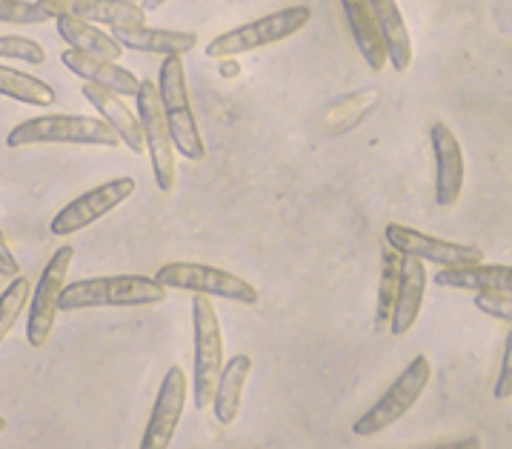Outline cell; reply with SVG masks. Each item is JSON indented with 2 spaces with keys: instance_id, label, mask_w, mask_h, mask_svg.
Instances as JSON below:
<instances>
[{
  "instance_id": "1",
  "label": "cell",
  "mask_w": 512,
  "mask_h": 449,
  "mask_svg": "<svg viewBox=\"0 0 512 449\" xmlns=\"http://www.w3.org/2000/svg\"><path fill=\"white\" fill-rule=\"evenodd\" d=\"M164 286L146 275H106V278H83L63 286L58 298V312L98 307H155L166 301Z\"/></svg>"
},
{
  "instance_id": "2",
  "label": "cell",
  "mask_w": 512,
  "mask_h": 449,
  "mask_svg": "<svg viewBox=\"0 0 512 449\" xmlns=\"http://www.w3.org/2000/svg\"><path fill=\"white\" fill-rule=\"evenodd\" d=\"M158 98H161V109H164L166 129L175 146V155H181L186 161H204L206 146L198 129V118L192 112V101H189V89H186V72L184 61L178 55L164 58L161 75H158Z\"/></svg>"
},
{
  "instance_id": "3",
  "label": "cell",
  "mask_w": 512,
  "mask_h": 449,
  "mask_svg": "<svg viewBox=\"0 0 512 449\" xmlns=\"http://www.w3.org/2000/svg\"><path fill=\"white\" fill-rule=\"evenodd\" d=\"M41 143H75V146H109L115 149L121 138L103 118L92 115H41L18 123L6 146L9 149H26V146H41Z\"/></svg>"
},
{
  "instance_id": "4",
  "label": "cell",
  "mask_w": 512,
  "mask_h": 449,
  "mask_svg": "<svg viewBox=\"0 0 512 449\" xmlns=\"http://www.w3.org/2000/svg\"><path fill=\"white\" fill-rule=\"evenodd\" d=\"M312 18L309 6H289V9H278L272 15H264L258 21H249L244 26H235L224 35L212 38L206 43V58L212 61H229L235 55H244L261 46H272L298 35Z\"/></svg>"
},
{
  "instance_id": "5",
  "label": "cell",
  "mask_w": 512,
  "mask_h": 449,
  "mask_svg": "<svg viewBox=\"0 0 512 449\" xmlns=\"http://www.w3.org/2000/svg\"><path fill=\"white\" fill-rule=\"evenodd\" d=\"M432 378V364L427 355H415L407 369L392 381L387 392L375 401V407L367 409L355 424H352V432L358 438H372L384 429H390L392 424H398L407 412H410L418 398L424 395V389L430 387Z\"/></svg>"
},
{
  "instance_id": "6",
  "label": "cell",
  "mask_w": 512,
  "mask_h": 449,
  "mask_svg": "<svg viewBox=\"0 0 512 449\" xmlns=\"http://www.w3.org/2000/svg\"><path fill=\"white\" fill-rule=\"evenodd\" d=\"M155 281L164 289H184V292H195V295H206V298L215 295V298L246 304V307H255L261 301L258 289L246 278L235 275V272H226L221 266L195 264V261L164 264L155 272Z\"/></svg>"
},
{
  "instance_id": "7",
  "label": "cell",
  "mask_w": 512,
  "mask_h": 449,
  "mask_svg": "<svg viewBox=\"0 0 512 449\" xmlns=\"http://www.w3.org/2000/svg\"><path fill=\"white\" fill-rule=\"evenodd\" d=\"M192 324H195V407L209 409L224 369V329L206 295L192 298Z\"/></svg>"
},
{
  "instance_id": "8",
  "label": "cell",
  "mask_w": 512,
  "mask_h": 449,
  "mask_svg": "<svg viewBox=\"0 0 512 449\" xmlns=\"http://www.w3.org/2000/svg\"><path fill=\"white\" fill-rule=\"evenodd\" d=\"M138 123H141V135H144V149H149V161H152V175L161 192H172L178 184V161H175V146L169 138V129L164 121V109L158 98V83L146 78L138 86Z\"/></svg>"
},
{
  "instance_id": "9",
  "label": "cell",
  "mask_w": 512,
  "mask_h": 449,
  "mask_svg": "<svg viewBox=\"0 0 512 449\" xmlns=\"http://www.w3.org/2000/svg\"><path fill=\"white\" fill-rule=\"evenodd\" d=\"M75 258V249L63 244L55 249V255L46 261L41 272V281L35 286V295H29V318H26V341L29 347L41 349L52 329H55V318H58V298H61L63 286H66V272Z\"/></svg>"
},
{
  "instance_id": "10",
  "label": "cell",
  "mask_w": 512,
  "mask_h": 449,
  "mask_svg": "<svg viewBox=\"0 0 512 449\" xmlns=\"http://www.w3.org/2000/svg\"><path fill=\"white\" fill-rule=\"evenodd\" d=\"M135 189H138V181L123 175V178H112L106 184L83 192V195H78L72 204L63 206L61 212L52 218V235L66 238V235H75V232H81L86 226H92L95 221L106 218L109 212H115L126 198H132Z\"/></svg>"
},
{
  "instance_id": "11",
  "label": "cell",
  "mask_w": 512,
  "mask_h": 449,
  "mask_svg": "<svg viewBox=\"0 0 512 449\" xmlns=\"http://www.w3.org/2000/svg\"><path fill=\"white\" fill-rule=\"evenodd\" d=\"M384 241L392 249H398L401 255L418 258L421 264L435 266H467V264H484V249L470 244H455V241H444L427 235L421 229H412L404 224H387L384 229Z\"/></svg>"
},
{
  "instance_id": "12",
  "label": "cell",
  "mask_w": 512,
  "mask_h": 449,
  "mask_svg": "<svg viewBox=\"0 0 512 449\" xmlns=\"http://www.w3.org/2000/svg\"><path fill=\"white\" fill-rule=\"evenodd\" d=\"M186 372L181 367L166 369L161 389H158V398H155V407L149 415V424H146L144 441L141 449H169L178 424H181V415H184L186 404Z\"/></svg>"
},
{
  "instance_id": "13",
  "label": "cell",
  "mask_w": 512,
  "mask_h": 449,
  "mask_svg": "<svg viewBox=\"0 0 512 449\" xmlns=\"http://www.w3.org/2000/svg\"><path fill=\"white\" fill-rule=\"evenodd\" d=\"M432 155H435V204L452 209L464 189V149L447 123H432Z\"/></svg>"
},
{
  "instance_id": "14",
  "label": "cell",
  "mask_w": 512,
  "mask_h": 449,
  "mask_svg": "<svg viewBox=\"0 0 512 449\" xmlns=\"http://www.w3.org/2000/svg\"><path fill=\"white\" fill-rule=\"evenodd\" d=\"M49 15H69L92 26H109V29H132L146 26V12L138 3L129 0H43Z\"/></svg>"
},
{
  "instance_id": "15",
  "label": "cell",
  "mask_w": 512,
  "mask_h": 449,
  "mask_svg": "<svg viewBox=\"0 0 512 449\" xmlns=\"http://www.w3.org/2000/svg\"><path fill=\"white\" fill-rule=\"evenodd\" d=\"M61 63L72 75L83 78V83L103 86V89H109V92H115L121 98H135L138 95L141 81L132 75V69L118 66V61L95 58V55H86V52H78V49H63Z\"/></svg>"
},
{
  "instance_id": "16",
  "label": "cell",
  "mask_w": 512,
  "mask_h": 449,
  "mask_svg": "<svg viewBox=\"0 0 512 449\" xmlns=\"http://www.w3.org/2000/svg\"><path fill=\"white\" fill-rule=\"evenodd\" d=\"M424 289H427V264L404 255L401 281H398V292H395V304H392L390 315V332L395 338H404L415 327L421 304H424Z\"/></svg>"
},
{
  "instance_id": "17",
  "label": "cell",
  "mask_w": 512,
  "mask_h": 449,
  "mask_svg": "<svg viewBox=\"0 0 512 449\" xmlns=\"http://www.w3.org/2000/svg\"><path fill=\"white\" fill-rule=\"evenodd\" d=\"M115 41L121 43V49L132 52H146V55H178L184 58L186 52H192L198 46L195 32H178V29H152V26H132V29H112L109 32Z\"/></svg>"
},
{
  "instance_id": "18",
  "label": "cell",
  "mask_w": 512,
  "mask_h": 449,
  "mask_svg": "<svg viewBox=\"0 0 512 449\" xmlns=\"http://www.w3.org/2000/svg\"><path fill=\"white\" fill-rule=\"evenodd\" d=\"M81 92L83 98L101 112L103 121L115 129V135L121 138V143H126L135 155H141V152H144L141 123H138V115L123 103L121 95H115V92H109V89H103V86H95V83H83Z\"/></svg>"
},
{
  "instance_id": "19",
  "label": "cell",
  "mask_w": 512,
  "mask_h": 449,
  "mask_svg": "<svg viewBox=\"0 0 512 449\" xmlns=\"http://www.w3.org/2000/svg\"><path fill=\"white\" fill-rule=\"evenodd\" d=\"M367 3L372 9V18L378 23V32L384 38L387 63L395 72H407L412 66V38L398 3L395 0H367Z\"/></svg>"
},
{
  "instance_id": "20",
  "label": "cell",
  "mask_w": 512,
  "mask_h": 449,
  "mask_svg": "<svg viewBox=\"0 0 512 449\" xmlns=\"http://www.w3.org/2000/svg\"><path fill=\"white\" fill-rule=\"evenodd\" d=\"M435 284L447 286V289H467V292H512V266H444L441 272H435Z\"/></svg>"
},
{
  "instance_id": "21",
  "label": "cell",
  "mask_w": 512,
  "mask_h": 449,
  "mask_svg": "<svg viewBox=\"0 0 512 449\" xmlns=\"http://www.w3.org/2000/svg\"><path fill=\"white\" fill-rule=\"evenodd\" d=\"M341 9L347 15L349 32L355 38V46L361 52V58L367 61L369 69L381 72L387 66V49H384V38L378 32V23L372 18L367 0H341Z\"/></svg>"
},
{
  "instance_id": "22",
  "label": "cell",
  "mask_w": 512,
  "mask_h": 449,
  "mask_svg": "<svg viewBox=\"0 0 512 449\" xmlns=\"http://www.w3.org/2000/svg\"><path fill=\"white\" fill-rule=\"evenodd\" d=\"M249 372H252V358L249 355H235L221 369L218 387H215V395H212V409H215L218 424H224V427L235 424V418L241 412V401H244Z\"/></svg>"
},
{
  "instance_id": "23",
  "label": "cell",
  "mask_w": 512,
  "mask_h": 449,
  "mask_svg": "<svg viewBox=\"0 0 512 449\" xmlns=\"http://www.w3.org/2000/svg\"><path fill=\"white\" fill-rule=\"evenodd\" d=\"M55 23H58V35L69 43V49H78V52L95 55V58H106V61H118L123 55L121 43L115 41L109 32H103L101 26H92V23L78 21V18H69V15H58Z\"/></svg>"
},
{
  "instance_id": "24",
  "label": "cell",
  "mask_w": 512,
  "mask_h": 449,
  "mask_svg": "<svg viewBox=\"0 0 512 449\" xmlns=\"http://www.w3.org/2000/svg\"><path fill=\"white\" fill-rule=\"evenodd\" d=\"M0 95L3 98H12L18 103H29V106H55L58 95L55 89L35 75H26L18 69H9V66H0Z\"/></svg>"
},
{
  "instance_id": "25",
  "label": "cell",
  "mask_w": 512,
  "mask_h": 449,
  "mask_svg": "<svg viewBox=\"0 0 512 449\" xmlns=\"http://www.w3.org/2000/svg\"><path fill=\"white\" fill-rule=\"evenodd\" d=\"M401 261L404 255L392 246L381 249V284H378V309H375V329L390 327L392 304H395V292L401 281Z\"/></svg>"
},
{
  "instance_id": "26",
  "label": "cell",
  "mask_w": 512,
  "mask_h": 449,
  "mask_svg": "<svg viewBox=\"0 0 512 449\" xmlns=\"http://www.w3.org/2000/svg\"><path fill=\"white\" fill-rule=\"evenodd\" d=\"M29 295H32V284H29L26 275L12 278V284L3 289V295H0V344L6 341V335L18 324L23 307L29 304Z\"/></svg>"
},
{
  "instance_id": "27",
  "label": "cell",
  "mask_w": 512,
  "mask_h": 449,
  "mask_svg": "<svg viewBox=\"0 0 512 449\" xmlns=\"http://www.w3.org/2000/svg\"><path fill=\"white\" fill-rule=\"evenodd\" d=\"M55 21L43 0H0V23H18V26H35V23Z\"/></svg>"
},
{
  "instance_id": "28",
  "label": "cell",
  "mask_w": 512,
  "mask_h": 449,
  "mask_svg": "<svg viewBox=\"0 0 512 449\" xmlns=\"http://www.w3.org/2000/svg\"><path fill=\"white\" fill-rule=\"evenodd\" d=\"M0 58H15V61L41 66L46 61V52L38 41L21 38V35H0Z\"/></svg>"
},
{
  "instance_id": "29",
  "label": "cell",
  "mask_w": 512,
  "mask_h": 449,
  "mask_svg": "<svg viewBox=\"0 0 512 449\" xmlns=\"http://www.w3.org/2000/svg\"><path fill=\"white\" fill-rule=\"evenodd\" d=\"M475 307L487 312L490 318L512 321V295L510 292H475Z\"/></svg>"
},
{
  "instance_id": "30",
  "label": "cell",
  "mask_w": 512,
  "mask_h": 449,
  "mask_svg": "<svg viewBox=\"0 0 512 449\" xmlns=\"http://www.w3.org/2000/svg\"><path fill=\"white\" fill-rule=\"evenodd\" d=\"M512 398V344L504 347V361H501V375L495 387V401H510Z\"/></svg>"
},
{
  "instance_id": "31",
  "label": "cell",
  "mask_w": 512,
  "mask_h": 449,
  "mask_svg": "<svg viewBox=\"0 0 512 449\" xmlns=\"http://www.w3.org/2000/svg\"><path fill=\"white\" fill-rule=\"evenodd\" d=\"M0 275H6V278H18L21 275V264H18V258L12 255V249L6 244L3 229H0Z\"/></svg>"
},
{
  "instance_id": "32",
  "label": "cell",
  "mask_w": 512,
  "mask_h": 449,
  "mask_svg": "<svg viewBox=\"0 0 512 449\" xmlns=\"http://www.w3.org/2000/svg\"><path fill=\"white\" fill-rule=\"evenodd\" d=\"M421 449H481V438H461V441H447V444H432Z\"/></svg>"
},
{
  "instance_id": "33",
  "label": "cell",
  "mask_w": 512,
  "mask_h": 449,
  "mask_svg": "<svg viewBox=\"0 0 512 449\" xmlns=\"http://www.w3.org/2000/svg\"><path fill=\"white\" fill-rule=\"evenodd\" d=\"M164 3H169V0H144L141 9H144V12H155V9H161Z\"/></svg>"
},
{
  "instance_id": "34",
  "label": "cell",
  "mask_w": 512,
  "mask_h": 449,
  "mask_svg": "<svg viewBox=\"0 0 512 449\" xmlns=\"http://www.w3.org/2000/svg\"><path fill=\"white\" fill-rule=\"evenodd\" d=\"M0 432H6V418L0 415Z\"/></svg>"
},
{
  "instance_id": "35",
  "label": "cell",
  "mask_w": 512,
  "mask_h": 449,
  "mask_svg": "<svg viewBox=\"0 0 512 449\" xmlns=\"http://www.w3.org/2000/svg\"><path fill=\"white\" fill-rule=\"evenodd\" d=\"M129 3H138V6H141V3H144V0H129Z\"/></svg>"
}]
</instances>
